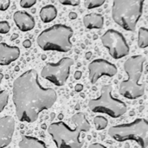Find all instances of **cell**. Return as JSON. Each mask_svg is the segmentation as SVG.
Returning a JSON list of instances; mask_svg holds the SVG:
<instances>
[{
  "label": "cell",
  "instance_id": "cell-9",
  "mask_svg": "<svg viewBox=\"0 0 148 148\" xmlns=\"http://www.w3.org/2000/svg\"><path fill=\"white\" fill-rule=\"evenodd\" d=\"M101 40L114 59H121L129 54V46L124 36L115 29L107 30L101 36Z\"/></svg>",
  "mask_w": 148,
  "mask_h": 148
},
{
  "label": "cell",
  "instance_id": "cell-21",
  "mask_svg": "<svg viewBox=\"0 0 148 148\" xmlns=\"http://www.w3.org/2000/svg\"><path fill=\"white\" fill-rule=\"evenodd\" d=\"M10 26L7 21H1L0 22V34H6L10 31Z\"/></svg>",
  "mask_w": 148,
  "mask_h": 148
},
{
  "label": "cell",
  "instance_id": "cell-19",
  "mask_svg": "<svg viewBox=\"0 0 148 148\" xmlns=\"http://www.w3.org/2000/svg\"><path fill=\"white\" fill-rule=\"evenodd\" d=\"M106 0H84V6L88 9H95V8H98L100 6H101Z\"/></svg>",
  "mask_w": 148,
  "mask_h": 148
},
{
  "label": "cell",
  "instance_id": "cell-16",
  "mask_svg": "<svg viewBox=\"0 0 148 148\" xmlns=\"http://www.w3.org/2000/svg\"><path fill=\"white\" fill-rule=\"evenodd\" d=\"M57 16V10L52 4H48L42 7L40 10V17L42 21L45 23H50Z\"/></svg>",
  "mask_w": 148,
  "mask_h": 148
},
{
  "label": "cell",
  "instance_id": "cell-7",
  "mask_svg": "<svg viewBox=\"0 0 148 148\" xmlns=\"http://www.w3.org/2000/svg\"><path fill=\"white\" fill-rule=\"evenodd\" d=\"M112 85H103L101 95L97 99H91L88 101V108L93 113H100L109 115L112 118H119L127 111V107L122 101L112 95Z\"/></svg>",
  "mask_w": 148,
  "mask_h": 148
},
{
  "label": "cell",
  "instance_id": "cell-30",
  "mask_svg": "<svg viewBox=\"0 0 148 148\" xmlns=\"http://www.w3.org/2000/svg\"><path fill=\"white\" fill-rule=\"evenodd\" d=\"M91 56H92V53H91V52H88V53H86V59H87V60L90 59V58H91Z\"/></svg>",
  "mask_w": 148,
  "mask_h": 148
},
{
  "label": "cell",
  "instance_id": "cell-14",
  "mask_svg": "<svg viewBox=\"0 0 148 148\" xmlns=\"http://www.w3.org/2000/svg\"><path fill=\"white\" fill-rule=\"evenodd\" d=\"M83 24L87 29H101L104 24V18L101 14L90 13L83 16Z\"/></svg>",
  "mask_w": 148,
  "mask_h": 148
},
{
  "label": "cell",
  "instance_id": "cell-8",
  "mask_svg": "<svg viewBox=\"0 0 148 148\" xmlns=\"http://www.w3.org/2000/svg\"><path fill=\"white\" fill-rule=\"evenodd\" d=\"M73 64L74 60L69 57H63L56 63H47L41 70V76L54 85L61 87L66 83Z\"/></svg>",
  "mask_w": 148,
  "mask_h": 148
},
{
  "label": "cell",
  "instance_id": "cell-1",
  "mask_svg": "<svg viewBox=\"0 0 148 148\" xmlns=\"http://www.w3.org/2000/svg\"><path fill=\"white\" fill-rule=\"evenodd\" d=\"M12 100L18 120L22 122L33 123L42 111L53 107L57 100V95L55 89L42 87L37 72L29 69L14 81Z\"/></svg>",
  "mask_w": 148,
  "mask_h": 148
},
{
  "label": "cell",
  "instance_id": "cell-20",
  "mask_svg": "<svg viewBox=\"0 0 148 148\" xmlns=\"http://www.w3.org/2000/svg\"><path fill=\"white\" fill-rule=\"evenodd\" d=\"M9 101V94L6 90L0 91V113L7 106Z\"/></svg>",
  "mask_w": 148,
  "mask_h": 148
},
{
  "label": "cell",
  "instance_id": "cell-13",
  "mask_svg": "<svg viewBox=\"0 0 148 148\" xmlns=\"http://www.w3.org/2000/svg\"><path fill=\"white\" fill-rule=\"evenodd\" d=\"M13 19L16 27L23 32L31 30L36 24L33 16L26 11H16L13 15Z\"/></svg>",
  "mask_w": 148,
  "mask_h": 148
},
{
  "label": "cell",
  "instance_id": "cell-12",
  "mask_svg": "<svg viewBox=\"0 0 148 148\" xmlns=\"http://www.w3.org/2000/svg\"><path fill=\"white\" fill-rule=\"evenodd\" d=\"M20 56V49L16 46H10L4 42L0 43V65L6 66L16 61Z\"/></svg>",
  "mask_w": 148,
  "mask_h": 148
},
{
  "label": "cell",
  "instance_id": "cell-25",
  "mask_svg": "<svg viewBox=\"0 0 148 148\" xmlns=\"http://www.w3.org/2000/svg\"><path fill=\"white\" fill-rule=\"evenodd\" d=\"M88 148H108L107 147H105L104 145L102 144H100V143H93L91 144Z\"/></svg>",
  "mask_w": 148,
  "mask_h": 148
},
{
  "label": "cell",
  "instance_id": "cell-33",
  "mask_svg": "<svg viewBox=\"0 0 148 148\" xmlns=\"http://www.w3.org/2000/svg\"><path fill=\"white\" fill-rule=\"evenodd\" d=\"M58 117H59V119H60V120H62V117H63V115H62V114H59V116H58Z\"/></svg>",
  "mask_w": 148,
  "mask_h": 148
},
{
  "label": "cell",
  "instance_id": "cell-27",
  "mask_svg": "<svg viewBox=\"0 0 148 148\" xmlns=\"http://www.w3.org/2000/svg\"><path fill=\"white\" fill-rule=\"evenodd\" d=\"M75 90L76 92H82L83 90V85L82 84H76L75 87Z\"/></svg>",
  "mask_w": 148,
  "mask_h": 148
},
{
  "label": "cell",
  "instance_id": "cell-10",
  "mask_svg": "<svg viewBox=\"0 0 148 148\" xmlns=\"http://www.w3.org/2000/svg\"><path fill=\"white\" fill-rule=\"evenodd\" d=\"M89 80L92 84H95L97 81L103 75L113 77L117 74V67L104 59L94 60L88 65Z\"/></svg>",
  "mask_w": 148,
  "mask_h": 148
},
{
  "label": "cell",
  "instance_id": "cell-24",
  "mask_svg": "<svg viewBox=\"0 0 148 148\" xmlns=\"http://www.w3.org/2000/svg\"><path fill=\"white\" fill-rule=\"evenodd\" d=\"M10 5V0H0V10H6Z\"/></svg>",
  "mask_w": 148,
  "mask_h": 148
},
{
  "label": "cell",
  "instance_id": "cell-28",
  "mask_svg": "<svg viewBox=\"0 0 148 148\" xmlns=\"http://www.w3.org/2000/svg\"><path fill=\"white\" fill-rule=\"evenodd\" d=\"M82 73L81 72V71H79V70H77L75 73V80H80L81 78H82Z\"/></svg>",
  "mask_w": 148,
  "mask_h": 148
},
{
  "label": "cell",
  "instance_id": "cell-23",
  "mask_svg": "<svg viewBox=\"0 0 148 148\" xmlns=\"http://www.w3.org/2000/svg\"><path fill=\"white\" fill-rule=\"evenodd\" d=\"M59 2L63 5H70V6H77L80 4L81 0H59Z\"/></svg>",
  "mask_w": 148,
  "mask_h": 148
},
{
  "label": "cell",
  "instance_id": "cell-26",
  "mask_svg": "<svg viewBox=\"0 0 148 148\" xmlns=\"http://www.w3.org/2000/svg\"><path fill=\"white\" fill-rule=\"evenodd\" d=\"M23 47L26 48V49L30 48V46H31V42H30V40H29V39L24 40L23 42Z\"/></svg>",
  "mask_w": 148,
  "mask_h": 148
},
{
  "label": "cell",
  "instance_id": "cell-29",
  "mask_svg": "<svg viewBox=\"0 0 148 148\" xmlns=\"http://www.w3.org/2000/svg\"><path fill=\"white\" fill-rule=\"evenodd\" d=\"M77 17V14L75 12H70L69 13V18L71 19H75Z\"/></svg>",
  "mask_w": 148,
  "mask_h": 148
},
{
  "label": "cell",
  "instance_id": "cell-22",
  "mask_svg": "<svg viewBox=\"0 0 148 148\" xmlns=\"http://www.w3.org/2000/svg\"><path fill=\"white\" fill-rule=\"evenodd\" d=\"M36 3V0H20V5L21 7L27 9L31 8L33 5H35Z\"/></svg>",
  "mask_w": 148,
  "mask_h": 148
},
{
  "label": "cell",
  "instance_id": "cell-4",
  "mask_svg": "<svg viewBox=\"0 0 148 148\" xmlns=\"http://www.w3.org/2000/svg\"><path fill=\"white\" fill-rule=\"evenodd\" d=\"M73 29L64 24H55L40 33L37 44L42 50L69 52L72 49Z\"/></svg>",
  "mask_w": 148,
  "mask_h": 148
},
{
  "label": "cell",
  "instance_id": "cell-5",
  "mask_svg": "<svg viewBox=\"0 0 148 148\" xmlns=\"http://www.w3.org/2000/svg\"><path fill=\"white\" fill-rule=\"evenodd\" d=\"M145 0H114L112 17L121 28L134 31L142 16Z\"/></svg>",
  "mask_w": 148,
  "mask_h": 148
},
{
  "label": "cell",
  "instance_id": "cell-3",
  "mask_svg": "<svg viewBox=\"0 0 148 148\" xmlns=\"http://www.w3.org/2000/svg\"><path fill=\"white\" fill-rule=\"evenodd\" d=\"M145 62L144 56L137 55L129 57L124 62V70L127 75V79L123 81L119 87V93L123 97L135 100L144 95L146 84L140 83V81L143 74Z\"/></svg>",
  "mask_w": 148,
  "mask_h": 148
},
{
  "label": "cell",
  "instance_id": "cell-34",
  "mask_svg": "<svg viewBox=\"0 0 148 148\" xmlns=\"http://www.w3.org/2000/svg\"><path fill=\"white\" fill-rule=\"evenodd\" d=\"M15 70H16V71H18V70H19V67H18V66H16V67L15 68Z\"/></svg>",
  "mask_w": 148,
  "mask_h": 148
},
{
  "label": "cell",
  "instance_id": "cell-6",
  "mask_svg": "<svg viewBox=\"0 0 148 148\" xmlns=\"http://www.w3.org/2000/svg\"><path fill=\"white\" fill-rule=\"evenodd\" d=\"M108 134L118 142L133 140L142 148H147L148 146V122L146 119L139 118L130 123L111 127L108 130Z\"/></svg>",
  "mask_w": 148,
  "mask_h": 148
},
{
  "label": "cell",
  "instance_id": "cell-32",
  "mask_svg": "<svg viewBox=\"0 0 148 148\" xmlns=\"http://www.w3.org/2000/svg\"><path fill=\"white\" fill-rule=\"evenodd\" d=\"M3 74L0 73V84H1V82H2V81H3Z\"/></svg>",
  "mask_w": 148,
  "mask_h": 148
},
{
  "label": "cell",
  "instance_id": "cell-11",
  "mask_svg": "<svg viewBox=\"0 0 148 148\" xmlns=\"http://www.w3.org/2000/svg\"><path fill=\"white\" fill-rule=\"evenodd\" d=\"M15 131V120L11 116L0 118V148L7 147L11 140Z\"/></svg>",
  "mask_w": 148,
  "mask_h": 148
},
{
  "label": "cell",
  "instance_id": "cell-17",
  "mask_svg": "<svg viewBox=\"0 0 148 148\" xmlns=\"http://www.w3.org/2000/svg\"><path fill=\"white\" fill-rule=\"evenodd\" d=\"M138 46L140 49H145L148 46V30L147 28L141 27L139 29Z\"/></svg>",
  "mask_w": 148,
  "mask_h": 148
},
{
  "label": "cell",
  "instance_id": "cell-18",
  "mask_svg": "<svg viewBox=\"0 0 148 148\" xmlns=\"http://www.w3.org/2000/svg\"><path fill=\"white\" fill-rule=\"evenodd\" d=\"M94 124L95 126L96 130L101 131V130H104L108 127V121L104 116H96L94 119Z\"/></svg>",
  "mask_w": 148,
  "mask_h": 148
},
{
  "label": "cell",
  "instance_id": "cell-31",
  "mask_svg": "<svg viewBox=\"0 0 148 148\" xmlns=\"http://www.w3.org/2000/svg\"><path fill=\"white\" fill-rule=\"evenodd\" d=\"M17 36H18V35H16V34H14V35L11 36V40H14V39L17 38Z\"/></svg>",
  "mask_w": 148,
  "mask_h": 148
},
{
  "label": "cell",
  "instance_id": "cell-2",
  "mask_svg": "<svg viewBox=\"0 0 148 148\" xmlns=\"http://www.w3.org/2000/svg\"><path fill=\"white\" fill-rule=\"evenodd\" d=\"M70 121L75 126L73 128L63 121L51 123L48 127V133L57 148H82L84 144V141L81 140V135L91 128L85 114H75Z\"/></svg>",
  "mask_w": 148,
  "mask_h": 148
},
{
  "label": "cell",
  "instance_id": "cell-15",
  "mask_svg": "<svg viewBox=\"0 0 148 148\" xmlns=\"http://www.w3.org/2000/svg\"><path fill=\"white\" fill-rule=\"evenodd\" d=\"M18 145L19 148H49L43 141L38 140L37 138L27 135H23Z\"/></svg>",
  "mask_w": 148,
  "mask_h": 148
}]
</instances>
